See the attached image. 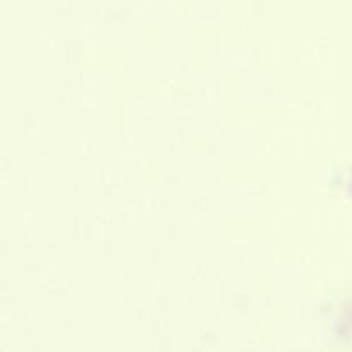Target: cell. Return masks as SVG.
I'll return each instance as SVG.
<instances>
[]
</instances>
